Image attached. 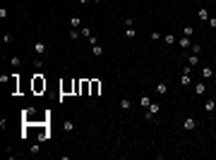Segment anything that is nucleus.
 Here are the masks:
<instances>
[{
	"instance_id": "nucleus-1",
	"label": "nucleus",
	"mask_w": 216,
	"mask_h": 160,
	"mask_svg": "<svg viewBox=\"0 0 216 160\" xmlns=\"http://www.w3.org/2000/svg\"><path fill=\"white\" fill-rule=\"evenodd\" d=\"M46 86H48V81H46V77H43L41 72H36V74L31 77V91H34L36 96H41V93L46 91Z\"/></svg>"
},
{
	"instance_id": "nucleus-2",
	"label": "nucleus",
	"mask_w": 216,
	"mask_h": 160,
	"mask_svg": "<svg viewBox=\"0 0 216 160\" xmlns=\"http://www.w3.org/2000/svg\"><path fill=\"white\" fill-rule=\"evenodd\" d=\"M7 84H10V89H12V93H19V74H10V79H7Z\"/></svg>"
},
{
	"instance_id": "nucleus-3",
	"label": "nucleus",
	"mask_w": 216,
	"mask_h": 160,
	"mask_svg": "<svg viewBox=\"0 0 216 160\" xmlns=\"http://www.w3.org/2000/svg\"><path fill=\"white\" fill-rule=\"evenodd\" d=\"M89 84H91L89 96H98V91H101V81H98V79H89Z\"/></svg>"
},
{
	"instance_id": "nucleus-4",
	"label": "nucleus",
	"mask_w": 216,
	"mask_h": 160,
	"mask_svg": "<svg viewBox=\"0 0 216 160\" xmlns=\"http://www.w3.org/2000/svg\"><path fill=\"white\" fill-rule=\"evenodd\" d=\"M156 112H158V103H151V105L147 108V115H144V117H147V120H154Z\"/></svg>"
},
{
	"instance_id": "nucleus-5",
	"label": "nucleus",
	"mask_w": 216,
	"mask_h": 160,
	"mask_svg": "<svg viewBox=\"0 0 216 160\" xmlns=\"http://www.w3.org/2000/svg\"><path fill=\"white\" fill-rule=\"evenodd\" d=\"M34 53H36V55H43V53H46V43H43V41H36V43H34Z\"/></svg>"
},
{
	"instance_id": "nucleus-6",
	"label": "nucleus",
	"mask_w": 216,
	"mask_h": 160,
	"mask_svg": "<svg viewBox=\"0 0 216 160\" xmlns=\"http://www.w3.org/2000/svg\"><path fill=\"white\" fill-rule=\"evenodd\" d=\"M156 93H158V96H166V93H168V84H166V81H158V84H156Z\"/></svg>"
},
{
	"instance_id": "nucleus-7",
	"label": "nucleus",
	"mask_w": 216,
	"mask_h": 160,
	"mask_svg": "<svg viewBox=\"0 0 216 160\" xmlns=\"http://www.w3.org/2000/svg\"><path fill=\"white\" fill-rule=\"evenodd\" d=\"M183 127H185V129H187V131H192V129L197 127V120H192V117H187L185 122H183Z\"/></svg>"
},
{
	"instance_id": "nucleus-8",
	"label": "nucleus",
	"mask_w": 216,
	"mask_h": 160,
	"mask_svg": "<svg viewBox=\"0 0 216 160\" xmlns=\"http://www.w3.org/2000/svg\"><path fill=\"white\" fill-rule=\"evenodd\" d=\"M204 110H207V112H214V110H216V100H214V98H209V100L204 103Z\"/></svg>"
},
{
	"instance_id": "nucleus-9",
	"label": "nucleus",
	"mask_w": 216,
	"mask_h": 160,
	"mask_svg": "<svg viewBox=\"0 0 216 160\" xmlns=\"http://www.w3.org/2000/svg\"><path fill=\"white\" fill-rule=\"evenodd\" d=\"M89 89H91L89 79H82V96H89Z\"/></svg>"
},
{
	"instance_id": "nucleus-10",
	"label": "nucleus",
	"mask_w": 216,
	"mask_h": 160,
	"mask_svg": "<svg viewBox=\"0 0 216 160\" xmlns=\"http://www.w3.org/2000/svg\"><path fill=\"white\" fill-rule=\"evenodd\" d=\"M202 77H204V79H211V77H214V69H211V67H202Z\"/></svg>"
},
{
	"instance_id": "nucleus-11",
	"label": "nucleus",
	"mask_w": 216,
	"mask_h": 160,
	"mask_svg": "<svg viewBox=\"0 0 216 160\" xmlns=\"http://www.w3.org/2000/svg\"><path fill=\"white\" fill-rule=\"evenodd\" d=\"M204 91H207V86H204L202 81H197V84H194V93H197V96H202Z\"/></svg>"
},
{
	"instance_id": "nucleus-12",
	"label": "nucleus",
	"mask_w": 216,
	"mask_h": 160,
	"mask_svg": "<svg viewBox=\"0 0 216 160\" xmlns=\"http://www.w3.org/2000/svg\"><path fill=\"white\" fill-rule=\"evenodd\" d=\"M79 24H82L79 17H70V27H72V29H79Z\"/></svg>"
},
{
	"instance_id": "nucleus-13",
	"label": "nucleus",
	"mask_w": 216,
	"mask_h": 160,
	"mask_svg": "<svg viewBox=\"0 0 216 160\" xmlns=\"http://www.w3.org/2000/svg\"><path fill=\"white\" fill-rule=\"evenodd\" d=\"M190 50H192V55H202V45H199V43H192Z\"/></svg>"
},
{
	"instance_id": "nucleus-14",
	"label": "nucleus",
	"mask_w": 216,
	"mask_h": 160,
	"mask_svg": "<svg viewBox=\"0 0 216 160\" xmlns=\"http://www.w3.org/2000/svg\"><path fill=\"white\" fill-rule=\"evenodd\" d=\"M139 105H142V108H149V105H151V98H149V96H142V98H139Z\"/></svg>"
},
{
	"instance_id": "nucleus-15",
	"label": "nucleus",
	"mask_w": 216,
	"mask_h": 160,
	"mask_svg": "<svg viewBox=\"0 0 216 160\" xmlns=\"http://www.w3.org/2000/svg\"><path fill=\"white\" fill-rule=\"evenodd\" d=\"M197 62H199V55H190V58H187V64H190V67H197Z\"/></svg>"
},
{
	"instance_id": "nucleus-16",
	"label": "nucleus",
	"mask_w": 216,
	"mask_h": 160,
	"mask_svg": "<svg viewBox=\"0 0 216 160\" xmlns=\"http://www.w3.org/2000/svg\"><path fill=\"white\" fill-rule=\"evenodd\" d=\"M178 43H180V48H190V45H192V41H190V38H178Z\"/></svg>"
},
{
	"instance_id": "nucleus-17",
	"label": "nucleus",
	"mask_w": 216,
	"mask_h": 160,
	"mask_svg": "<svg viewBox=\"0 0 216 160\" xmlns=\"http://www.w3.org/2000/svg\"><path fill=\"white\" fill-rule=\"evenodd\" d=\"M180 84H183V86H190V84H192V77H190V74H183V77H180Z\"/></svg>"
},
{
	"instance_id": "nucleus-18",
	"label": "nucleus",
	"mask_w": 216,
	"mask_h": 160,
	"mask_svg": "<svg viewBox=\"0 0 216 160\" xmlns=\"http://www.w3.org/2000/svg\"><path fill=\"white\" fill-rule=\"evenodd\" d=\"M120 108H123V110H130V108H132V100H130V98H123V100H120Z\"/></svg>"
},
{
	"instance_id": "nucleus-19",
	"label": "nucleus",
	"mask_w": 216,
	"mask_h": 160,
	"mask_svg": "<svg viewBox=\"0 0 216 160\" xmlns=\"http://www.w3.org/2000/svg\"><path fill=\"white\" fill-rule=\"evenodd\" d=\"M197 17H199V19H209V10H207V7H202V10L197 12Z\"/></svg>"
},
{
	"instance_id": "nucleus-20",
	"label": "nucleus",
	"mask_w": 216,
	"mask_h": 160,
	"mask_svg": "<svg viewBox=\"0 0 216 160\" xmlns=\"http://www.w3.org/2000/svg\"><path fill=\"white\" fill-rule=\"evenodd\" d=\"M125 36H127V38H135V36H137L135 27H127V29H125Z\"/></svg>"
},
{
	"instance_id": "nucleus-21",
	"label": "nucleus",
	"mask_w": 216,
	"mask_h": 160,
	"mask_svg": "<svg viewBox=\"0 0 216 160\" xmlns=\"http://www.w3.org/2000/svg\"><path fill=\"white\" fill-rule=\"evenodd\" d=\"M163 41H166L168 45H173V43H175V36H173V33H166V36H163Z\"/></svg>"
},
{
	"instance_id": "nucleus-22",
	"label": "nucleus",
	"mask_w": 216,
	"mask_h": 160,
	"mask_svg": "<svg viewBox=\"0 0 216 160\" xmlns=\"http://www.w3.org/2000/svg\"><path fill=\"white\" fill-rule=\"evenodd\" d=\"M10 64H12V67H19V64H22V58H17V55L10 58Z\"/></svg>"
},
{
	"instance_id": "nucleus-23",
	"label": "nucleus",
	"mask_w": 216,
	"mask_h": 160,
	"mask_svg": "<svg viewBox=\"0 0 216 160\" xmlns=\"http://www.w3.org/2000/svg\"><path fill=\"white\" fill-rule=\"evenodd\" d=\"M62 129H65V131H72V129H75V122H70V120L62 122Z\"/></svg>"
},
{
	"instance_id": "nucleus-24",
	"label": "nucleus",
	"mask_w": 216,
	"mask_h": 160,
	"mask_svg": "<svg viewBox=\"0 0 216 160\" xmlns=\"http://www.w3.org/2000/svg\"><path fill=\"white\" fill-rule=\"evenodd\" d=\"M94 55H98V58H101V55H103V48H101V45H98V43H94Z\"/></svg>"
},
{
	"instance_id": "nucleus-25",
	"label": "nucleus",
	"mask_w": 216,
	"mask_h": 160,
	"mask_svg": "<svg viewBox=\"0 0 216 160\" xmlns=\"http://www.w3.org/2000/svg\"><path fill=\"white\" fill-rule=\"evenodd\" d=\"M82 36H84V38H91V29H89V27H82Z\"/></svg>"
},
{
	"instance_id": "nucleus-26",
	"label": "nucleus",
	"mask_w": 216,
	"mask_h": 160,
	"mask_svg": "<svg viewBox=\"0 0 216 160\" xmlns=\"http://www.w3.org/2000/svg\"><path fill=\"white\" fill-rule=\"evenodd\" d=\"M183 33H185L187 38H190V36H192V33H194V29H192V27H185V29H183Z\"/></svg>"
},
{
	"instance_id": "nucleus-27",
	"label": "nucleus",
	"mask_w": 216,
	"mask_h": 160,
	"mask_svg": "<svg viewBox=\"0 0 216 160\" xmlns=\"http://www.w3.org/2000/svg\"><path fill=\"white\" fill-rule=\"evenodd\" d=\"M34 67H36V72H38V69H41V67H43V62H41V60H38V58H36V60H34Z\"/></svg>"
},
{
	"instance_id": "nucleus-28",
	"label": "nucleus",
	"mask_w": 216,
	"mask_h": 160,
	"mask_svg": "<svg viewBox=\"0 0 216 160\" xmlns=\"http://www.w3.org/2000/svg\"><path fill=\"white\" fill-rule=\"evenodd\" d=\"M158 38H163V36H161L158 31H151V41H158Z\"/></svg>"
},
{
	"instance_id": "nucleus-29",
	"label": "nucleus",
	"mask_w": 216,
	"mask_h": 160,
	"mask_svg": "<svg viewBox=\"0 0 216 160\" xmlns=\"http://www.w3.org/2000/svg\"><path fill=\"white\" fill-rule=\"evenodd\" d=\"M79 2H91V0H79Z\"/></svg>"
},
{
	"instance_id": "nucleus-30",
	"label": "nucleus",
	"mask_w": 216,
	"mask_h": 160,
	"mask_svg": "<svg viewBox=\"0 0 216 160\" xmlns=\"http://www.w3.org/2000/svg\"><path fill=\"white\" fill-rule=\"evenodd\" d=\"M214 64H216V58H214Z\"/></svg>"
},
{
	"instance_id": "nucleus-31",
	"label": "nucleus",
	"mask_w": 216,
	"mask_h": 160,
	"mask_svg": "<svg viewBox=\"0 0 216 160\" xmlns=\"http://www.w3.org/2000/svg\"><path fill=\"white\" fill-rule=\"evenodd\" d=\"M214 115H216V110H214Z\"/></svg>"
}]
</instances>
